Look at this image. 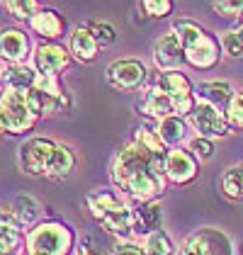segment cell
Returning <instances> with one entry per match:
<instances>
[{
    "label": "cell",
    "mask_w": 243,
    "mask_h": 255,
    "mask_svg": "<svg viewBox=\"0 0 243 255\" xmlns=\"http://www.w3.org/2000/svg\"><path fill=\"white\" fill-rule=\"evenodd\" d=\"M112 185L134 202H156L165 190V153H153L129 141L122 146L112 163Z\"/></svg>",
    "instance_id": "cell-1"
},
{
    "label": "cell",
    "mask_w": 243,
    "mask_h": 255,
    "mask_svg": "<svg viewBox=\"0 0 243 255\" xmlns=\"http://www.w3.org/2000/svg\"><path fill=\"white\" fill-rule=\"evenodd\" d=\"M85 204L102 229L122 241H129V236H134V231L139 229V212L129 202H124L120 192L112 190L90 192L85 197Z\"/></svg>",
    "instance_id": "cell-2"
},
{
    "label": "cell",
    "mask_w": 243,
    "mask_h": 255,
    "mask_svg": "<svg viewBox=\"0 0 243 255\" xmlns=\"http://www.w3.org/2000/svg\"><path fill=\"white\" fill-rule=\"evenodd\" d=\"M173 32L178 34V39L185 46V56L187 63L197 71H212L219 61H222V41L214 37L212 32H207L202 24L192 20H178L173 24Z\"/></svg>",
    "instance_id": "cell-3"
},
{
    "label": "cell",
    "mask_w": 243,
    "mask_h": 255,
    "mask_svg": "<svg viewBox=\"0 0 243 255\" xmlns=\"http://www.w3.org/2000/svg\"><path fill=\"white\" fill-rule=\"evenodd\" d=\"M76 243L73 226L59 221V219H49L34 224L27 234H24V253L27 255H71Z\"/></svg>",
    "instance_id": "cell-4"
},
{
    "label": "cell",
    "mask_w": 243,
    "mask_h": 255,
    "mask_svg": "<svg viewBox=\"0 0 243 255\" xmlns=\"http://www.w3.org/2000/svg\"><path fill=\"white\" fill-rule=\"evenodd\" d=\"M39 119L34 117L29 100L24 90H12V88H2L0 93V131L2 134H27L34 129Z\"/></svg>",
    "instance_id": "cell-5"
},
{
    "label": "cell",
    "mask_w": 243,
    "mask_h": 255,
    "mask_svg": "<svg viewBox=\"0 0 243 255\" xmlns=\"http://www.w3.org/2000/svg\"><path fill=\"white\" fill-rule=\"evenodd\" d=\"M178 255H234V243L222 229L207 226L187 236Z\"/></svg>",
    "instance_id": "cell-6"
},
{
    "label": "cell",
    "mask_w": 243,
    "mask_h": 255,
    "mask_svg": "<svg viewBox=\"0 0 243 255\" xmlns=\"http://www.w3.org/2000/svg\"><path fill=\"white\" fill-rule=\"evenodd\" d=\"M156 85L173 100V107H175L178 117H190V112L197 105V98H195L192 83L182 71H165L156 78Z\"/></svg>",
    "instance_id": "cell-7"
},
{
    "label": "cell",
    "mask_w": 243,
    "mask_h": 255,
    "mask_svg": "<svg viewBox=\"0 0 243 255\" xmlns=\"http://www.w3.org/2000/svg\"><path fill=\"white\" fill-rule=\"evenodd\" d=\"M59 141L46 136H32L20 146V168L32 177H46Z\"/></svg>",
    "instance_id": "cell-8"
},
{
    "label": "cell",
    "mask_w": 243,
    "mask_h": 255,
    "mask_svg": "<svg viewBox=\"0 0 243 255\" xmlns=\"http://www.w3.org/2000/svg\"><path fill=\"white\" fill-rule=\"evenodd\" d=\"M187 124L195 129L197 136L209 138V141L226 138L231 134V124H229V119H226V115H224L222 110H217V107H212L207 102H200V100H197L195 110L190 112Z\"/></svg>",
    "instance_id": "cell-9"
},
{
    "label": "cell",
    "mask_w": 243,
    "mask_h": 255,
    "mask_svg": "<svg viewBox=\"0 0 243 255\" xmlns=\"http://www.w3.org/2000/svg\"><path fill=\"white\" fill-rule=\"evenodd\" d=\"M148 78V68L141 59H117L112 61L105 71V80L122 93L139 90Z\"/></svg>",
    "instance_id": "cell-10"
},
{
    "label": "cell",
    "mask_w": 243,
    "mask_h": 255,
    "mask_svg": "<svg viewBox=\"0 0 243 255\" xmlns=\"http://www.w3.org/2000/svg\"><path fill=\"white\" fill-rule=\"evenodd\" d=\"M68 63H71V51L56 41H39L29 56V66L39 76H61V71H66Z\"/></svg>",
    "instance_id": "cell-11"
},
{
    "label": "cell",
    "mask_w": 243,
    "mask_h": 255,
    "mask_svg": "<svg viewBox=\"0 0 243 255\" xmlns=\"http://www.w3.org/2000/svg\"><path fill=\"white\" fill-rule=\"evenodd\" d=\"M153 63H156V68L161 73H165V71H180L182 66L187 63L185 46H182V41L178 39V34L173 29L156 39V44H153Z\"/></svg>",
    "instance_id": "cell-12"
},
{
    "label": "cell",
    "mask_w": 243,
    "mask_h": 255,
    "mask_svg": "<svg viewBox=\"0 0 243 255\" xmlns=\"http://www.w3.org/2000/svg\"><path fill=\"white\" fill-rule=\"evenodd\" d=\"M200 173V160L187 148H170L165 153V177L173 185H187Z\"/></svg>",
    "instance_id": "cell-13"
},
{
    "label": "cell",
    "mask_w": 243,
    "mask_h": 255,
    "mask_svg": "<svg viewBox=\"0 0 243 255\" xmlns=\"http://www.w3.org/2000/svg\"><path fill=\"white\" fill-rule=\"evenodd\" d=\"M29 56H32L29 37L17 27H2L0 29V59L7 66H15V63H27Z\"/></svg>",
    "instance_id": "cell-14"
},
{
    "label": "cell",
    "mask_w": 243,
    "mask_h": 255,
    "mask_svg": "<svg viewBox=\"0 0 243 255\" xmlns=\"http://www.w3.org/2000/svg\"><path fill=\"white\" fill-rule=\"evenodd\" d=\"M29 27L44 41H59L66 34V17L54 7H39V12L29 20Z\"/></svg>",
    "instance_id": "cell-15"
},
{
    "label": "cell",
    "mask_w": 243,
    "mask_h": 255,
    "mask_svg": "<svg viewBox=\"0 0 243 255\" xmlns=\"http://www.w3.org/2000/svg\"><path fill=\"white\" fill-rule=\"evenodd\" d=\"M100 41L93 34L90 27H78L73 29V34L68 37V51L78 63H93L100 56Z\"/></svg>",
    "instance_id": "cell-16"
},
{
    "label": "cell",
    "mask_w": 243,
    "mask_h": 255,
    "mask_svg": "<svg viewBox=\"0 0 243 255\" xmlns=\"http://www.w3.org/2000/svg\"><path fill=\"white\" fill-rule=\"evenodd\" d=\"M234 85L229 83V80H202L197 88H195V98L200 100V102H207V105H212V107H217V110H222L226 112V107H229V102L234 98Z\"/></svg>",
    "instance_id": "cell-17"
},
{
    "label": "cell",
    "mask_w": 243,
    "mask_h": 255,
    "mask_svg": "<svg viewBox=\"0 0 243 255\" xmlns=\"http://www.w3.org/2000/svg\"><path fill=\"white\" fill-rule=\"evenodd\" d=\"M27 100H29V107L34 112L37 119H46V117H54L56 112L66 110V95H56V93H49L44 88H32L27 90Z\"/></svg>",
    "instance_id": "cell-18"
},
{
    "label": "cell",
    "mask_w": 243,
    "mask_h": 255,
    "mask_svg": "<svg viewBox=\"0 0 243 255\" xmlns=\"http://www.w3.org/2000/svg\"><path fill=\"white\" fill-rule=\"evenodd\" d=\"M139 112L146 115V117L156 119V122H161V119L175 115V107H173V100L168 98L161 88L153 83V85L143 93L141 102H139Z\"/></svg>",
    "instance_id": "cell-19"
},
{
    "label": "cell",
    "mask_w": 243,
    "mask_h": 255,
    "mask_svg": "<svg viewBox=\"0 0 243 255\" xmlns=\"http://www.w3.org/2000/svg\"><path fill=\"white\" fill-rule=\"evenodd\" d=\"M22 229H24V226L17 221V216L7 209V214L2 216V221H0V253L2 255H20L17 251H20L22 241H24Z\"/></svg>",
    "instance_id": "cell-20"
},
{
    "label": "cell",
    "mask_w": 243,
    "mask_h": 255,
    "mask_svg": "<svg viewBox=\"0 0 243 255\" xmlns=\"http://www.w3.org/2000/svg\"><path fill=\"white\" fill-rule=\"evenodd\" d=\"M76 163H78L76 151H73L71 146H66V143H59V146H56V151H54L51 163H49L46 177H49V180H66V177L73 175Z\"/></svg>",
    "instance_id": "cell-21"
},
{
    "label": "cell",
    "mask_w": 243,
    "mask_h": 255,
    "mask_svg": "<svg viewBox=\"0 0 243 255\" xmlns=\"http://www.w3.org/2000/svg\"><path fill=\"white\" fill-rule=\"evenodd\" d=\"M37 71L29 63H15V66H5L2 71V88H12V90H32L37 83Z\"/></svg>",
    "instance_id": "cell-22"
},
{
    "label": "cell",
    "mask_w": 243,
    "mask_h": 255,
    "mask_svg": "<svg viewBox=\"0 0 243 255\" xmlns=\"http://www.w3.org/2000/svg\"><path fill=\"white\" fill-rule=\"evenodd\" d=\"M156 134L161 136L165 148H178L182 141L187 138V122H185V117L170 115V117L161 119L156 124Z\"/></svg>",
    "instance_id": "cell-23"
},
{
    "label": "cell",
    "mask_w": 243,
    "mask_h": 255,
    "mask_svg": "<svg viewBox=\"0 0 243 255\" xmlns=\"http://www.w3.org/2000/svg\"><path fill=\"white\" fill-rule=\"evenodd\" d=\"M10 212L17 216V221H20L22 226H34V224H39L44 209H41V204L32 195H20L12 199Z\"/></svg>",
    "instance_id": "cell-24"
},
{
    "label": "cell",
    "mask_w": 243,
    "mask_h": 255,
    "mask_svg": "<svg viewBox=\"0 0 243 255\" xmlns=\"http://www.w3.org/2000/svg\"><path fill=\"white\" fill-rule=\"evenodd\" d=\"M141 246H143V253L146 255H173V251H175L170 236L165 234L163 229H156V231L143 234Z\"/></svg>",
    "instance_id": "cell-25"
},
{
    "label": "cell",
    "mask_w": 243,
    "mask_h": 255,
    "mask_svg": "<svg viewBox=\"0 0 243 255\" xmlns=\"http://www.w3.org/2000/svg\"><path fill=\"white\" fill-rule=\"evenodd\" d=\"M222 190L229 199H243V163L231 165L222 175Z\"/></svg>",
    "instance_id": "cell-26"
},
{
    "label": "cell",
    "mask_w": 243,
    "mask_h": 255,
    "mask_svg": "<svg viewBox=\"0 0 243 255\" xmlns=\"http://www.w3.org/2000/svg\"><path fill=\"white\" fill-rule=\"evenodd\" d=\"M139 229H141L143 234H148V231H156L158 229V224H161V204L158 202H146V204H141L139 209Z\"/></svg>",
    "instance_id": "cell-27"
},
{
    "label": "cell",
    "mask_w": 243,
    "mask_h": 255,
    "mask_svg": "<svg viewBox=\"0 0 243 255\" xmlns=\"http://www.w3.org/2000/svg\"><path fill=\"white\" fill-rule=\"evenodd\" d=\"M5 7L17 20H32L39 12V0H5Z\"/></svg>",
    "instance_id": "cell-28"
},
{
    "label": "cell",
    "mask_w": 243,
    "mask_h": 255,
    "mask_svg": "<svg viewBox=\"0 0 243 255\" xmlns=\"http://www.w3.org/2000/svg\"><path fill=\"white\" fill-rule=\"evenodd\" d=\"M134 141H136L139 146H143V148L153 151V153H168V151H165V143H163L161 136L156 134V129L139 127V129H136V134H134Z\"/></svg>",
    "instance_id": "cell-29"
},
{
    "label": "cell",
    "mask_w": 243,
    "mask_h": 255,
    "mask_svg": "<svg viewBox=\"0 0 243 255\" xmlns=\"http://www.w3.org/2000/svg\"><path fill=\"white\" fill-rule=\"evenodd\" d=\"M212 10L219 17H226V20H241L243 0H212Z\"/></svg>",
    "instance_id": "cell-30"
},
{
    "label": "cell",
    "mask_w": 243,
    "mask_h": 255,
    "mask_svg": "<svg viewBox=\"0 0 243 255\" xmlns=\"http://www.w3.org/2000/svg\"><path fill=\"white\" fill-rule=\"evenodd\" d=\"M187 151L197 158L200 163L212 160V158H214V141L202 138V136H195V138H190V141H187Z\"/></svg>",
    "instance_id": "cell-31"
},
{
    "label": "cell",
    "mask_w": 243,
    "mask_h": 255,
    "mask_svg": "<svg viewBox=\"0 0 243 255\" xmlns=\"http://www.w3.org/2000/svg\"><path fill=\"white\" fill-rule=\"evenodd\" d=\"M141 7H143V12H146L148 17L163 20V17H168V15L173 12L175 0H141Z\"/></svg>",
    "instance_id": "cell-32"
},
{
    "label": "cell",
    "mask_w": 243,
    "mask_h": 255,
    "mask_svg": "<svg viewBox=\"0 0 243 255\" xmlns=\"http://www.w3.org/2000/svg\"><path fill=\"white\" fill-rule=\"evenodd\" d=\"M222 51L224 56H229V59H243V44L239 39V32L236 29H229V32H224L222 37Z\"/></svg>",
    "instance_id": "cell-33"
},
{
    "label": "cell",
    "mask_w": 243,
    "mask_h": 255,
    "mask_svg": "<svg viewBox=\"0 0 243 255\" xmlns=\"http://www.w3.org/2000/svg\"><path fill=\"white\" fill-rule=\"evenodd\" d=\"M224 115H226L229 124L234 129H243V88L234 93V98H231V102H229V107H226Z\"/></svg>",
    "instance_id": "cell-34"
},
{
    "label": "cell",
    "mask_w": 243,
    "mask_h": 255,
    "mask_svg": "<svg viewBox=\"0 0 243 255\" xmlns=\"http://www.w3.org/2000/svg\"><path fill=\"white\" fill-rule=\"evenodd\" d=\"M90 29H93V34L98 37V41H100L102 49L117 41V29H115V27H112L110 22H95V24H93Z\"/></svg>",
    "instance_id": "cell-35"
},
{
    "label": "cell",
    "mask_w": 243,
    "mask_h": 255,
    "mask_svg": "<svg viewBox=\"0 0 243 255\" xmlns=\"http://www.w3.org/2000/svg\"><path fill=\"white\" fill-rule=\"evenodd\" d=\"M112 255H146V253H143V246L136 243V241H120L112 248Z\"/></svg>",
    "instance_id": "cell-36"
},
{
    "label": "cell",
    "mask_w": 243,
    "mask_h": 255,
    "mask_svg": "<svg viewBox=\"0 0 243 255\" xmlns=\"http://www.w3.org/2000/svg\"><path fill=\"white\" fill-rule=\"evenodd\" d=\"M76 255H98V253H95L93 248H88V246H81V248H78V253H76Z\"/></svg>",
    "instance_id": "cell-37"
},
{
    "label": "cell",
    "mask_w": 243,
    "mask_h": 255,
    "mask_svg": "<svg viewBox=\"0 0 243 255\" xmlns=\"http://www.w3.org/2000/svg\"><path fill=\"white\" fill-rule=\"evenodd\" d=\"M24 255H27V253H24Z\"/></svg>",
    "instance_id": "cell-38"
}]
</instances>
